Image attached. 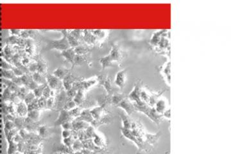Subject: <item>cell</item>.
Here are the masks:
<instances>
[{
  "mask_svg": "<svg viewBox=\"0 0 231 154\" xmlns=\"http://www.w3.org/2000/svg\"><path fill=\"white\" fill-rule=\"evenodd\" d=\"M71 48L67 38L64 34H63V37L57 40H47L46 49L48 50L50 49H57L63 52L66 49Z\"/></svg>",
  "mask_w": 231,
  "mask_h": 154,
  "instance_id": "6da1fadb",
  "label": "cell"
},
{
  "mask_svg": "<svg viewBox=\"0 0 231 154\" xmlns=\"http://www.w3.org/2000/svg\"><path fill=\"white\" fill-rule=\"evenodd\" d=\"M46 84L51 88V89L58 92L63 90V81L57 78L54 75H48L46 76Z\"/></svg>",
  "mask_w": 231,
  "mask_h": 154,
  "instance_id": "7a4b0ae2",
  "label": "cell"
},
{
  "mask_svg": "<svg viewBox=\"0 0 231 154\" xmlns=\"http://www.w3.org/2000/svg\"><path fill=\"white\" fill-rule=\"evenodd\" d=\"M68 100H70V99L67 98L66 95V91L64 89L61 90L60 91L58 92L57 96H55V109H56L57 110H59V111L63 110L66 103Z\"/></svg>",
  "mask_w": 231,
  "mask_h": 154,
  "instance_id": "3957f363",
  "label": "cell"
},
{
  "mask_svg": "<svg viewBox=\"0 0 231 154\" xmlns=\"http://www.w3.org/2000/svg\"><path fill=\"white\" fill-rule=\"evenodd\" d=\"M74 119L71 116L69 112V111H67L66 110H61L60 111V113L57 119H56L55 122V125H61L66 122H73V120Z\"/></svg>",
  "mask_w": 231,
  "mask_h": 154,
  "instance_id": "277c9868",
  "label": "cell"
},
{
  "mask_svg": "<svg viewBox=\"0 0 231 154\" xmlns=\"http://www.w3.org/2000/svg\"><path fill=\"white\" fill-rule=\"evenodd\" d=\"M77 79L75 77L73 76L70 73H69L64 77V79L62 80L63 81V85L64 89L66 91L70 89L73 86V84H74V82Z\"/></svg>",
  "mask_w": 231,
  "mask_h": 154,
  "instance_id": "5b68a950",
  "label": "cell"
},
{
  "mask_svg": "<svg viewBox=\"0 0 231 154\" xmlns=\"http://www.w3.org/2000/svg\"><path fill=\"white\" fill-rule=\"evenodd\" d=\"M72 125H73V130L76 131V132L83 130V129H87V127L89 126L88 123L78 119V118L74 119L73 120Z\"/></svg>",
  "mask_w": 231,
  "mask_h": 154,
  "instance_id": "8992f818",
  "label": "cell"
},
{
  "mask_svg": "<svg viewBox=\"0 0 231 154\" xmlns=\"http://www.w3.org/2000/svg\"><path fill=\"white\" fill-rule=\"evenodd\" d=\"M61 55L64 57L67 60H68L71 63L74 62V59L76 56V53L75 52L74 48H70L61 52Z\"/></svg>",
  "mask_w": 231,
  "mask_h": 154,
  "instance_id": "52a82bcc",
  "label": "cell"
},
{
  "mask_svg": "<svg viewBox=\"0 0 231 154\" xmlns=\"http://www.w3.org/2000/svg\"><path fill=\"white\" fill-rule=\"evenodd\" d=\"M62 33L63 34H64L67 38V40L68 41L69 45L71 48H75L77 47L78 46H79V42H78V40H77L76 38H75L74 37H73L69 32H67L66 30H62Z\"/></svg>",
  "mask_w": 231,
  "mask_h": 154,
  "instance_id": "ba28073f",
  "label": "cell"
},
{
  "mask_svg": "<svg viewBox=\"0 0 231 154\" xmlns=\"http://www.w3.org/2000/svg\"><path fill=\"white\" fill-rule=\"evenodd\" d=\"M126 82V73L125 71H120L119 73H117L115 79V84L117 85V86L120 87H123L125 84Z\"/></svg>",
  "mask_w": 231,
  "mask_h": 154,
  "instance_id": "9c48e42d",
  "label": "cell"
},
{
  "mask_svg": "<svg viewBox=\"0 0 231 154\" xmlns=\"http://www.w3.org/2000/svg\"><path fill=\"white\" fill-rule=\"evenodd\" d=\"M78 119L87 123H92L94 120L91 112H90V111L87 109L82 110L80 117H78Z\"/></svg>",
  "mask_w": 231,
  "mask_h": 154,
  "instance_id": "30bf717a",
  "label": "cell"
},
{
  "mask_svg": "<svg viewBox=\"0 0 231 154\" xmlns=\"http://www.w3.org/2000/svg\"><path fill=\"white\" fill-rule=\"evenodd\" d=\"M17 112L22 118H24L27 116L28 112H29L28 107L24 102H21L18 104V107H17Z\"/></svg>",
  "mask_w": 231,
  "mask_h": 154,
  "instance_id": "8fae6325",
  "label": "cell"
},
{
  "mask_svg": "<svg viewBox=\"0 0 231 154\" xmlns=\"http://www.w3.org/2000/svg\"><path fill=\"white\" fill-rule=\"evenodd\" d=\"M90 112H91L93 119L95 120L100 119L104 116V109L101 107H96L90 111Z\"/></svg>",
  "mask_w": 231,
  "mask_h": 154,
  "instance_id": "7c38bea8",
  "label": "cell"
},
{
  "mask_svg": "<svg viewBox=\"0 0 231 154\" xmlns=\"http://www.w3.org/2000/svg\"><path fill=\"white\" fill-rule=\"evenodd\" d=\"M33 80L36 82L39 85L46 84V78L43 75L38 72L33 73L32 75Z\"/></svg>",
  "mask_w": 231,
  "mask_h": 154,
  "instance_id": "4fadbf2b",
  "label": "cell"
},
{
  "mask_svg": "<svg viewBox=\"0 0 231 154\" xmlns=\"http://www.w3.org/2000/svg\"><path fill=\"white\" fill-rule=\"evenodd\" d=\"M68 73L67 70L63 68H58L53 71V75L61 80H63Z\"/></svg>",
  "mask_w": 231,
  "mask_h": 154,
  "instance_id": "5bb4252c",
  "label": "cell"
},
{
  "mask_svg": "<svg viewBox=\"0 0 231 154\" xmlns=\"http://www.w3.org/2000/svg\"><path fill=\"white\" fill-rule=\"evenodd\" d=\"M84 99H85V95H84L83 90H78L73 100L76 103V105H78L83 102Z\"/></svg>",
  "mask_w": 231,
  "mask_h": 154,
  "instance_id": "9a60e30c",
  "label": "cell"
},
{
  "mask_svg": "<svg viewBox=\"0 0 231 154\" xmlns=\"http://www.w3.org/2000/svg\"><path fill=\"white\" fill-rule=\"evenodd\" d=\"M109 56L112 61H116V60H119L121 55H120V52L119 51V49H118L117 46H114V48H112V51Z\"/></svg>",
  "mask_w": 231,
  "mask_h": 154,
  "instance_id": "2e32d148",
  "label": "cell"
},
{
  "mask_svg": "<svg viewBox=\"0 0 231 154\" xmlns=\"http://www.w3.org/2000/svg\"><path fill=\"white\" fill-rule=\"evenodd\" d=\"M41 116V110H35V111H29L28 112L27 117L30 119L37 122Z\"/></svg>",
  "mask_w": 231,
  "mask_h": 154,
  "instance_id": "e0dca14e",
  "label": "cell"
},
{
  "mask_svg": "<svg viewBox=\"0 0 231 154\" xmlns=\"http://www.w3.org/2000/svg\"><path fill=\"white\" fill-rule=\"evenodd\" d=\"M37 64V72L42 75H44L45 73H46V71L47 70L46 62H45L44 60L40 59L39 60H38Z\"/></svg>",
  "mask_w": 231,
  "mask_h": 154,
  "instance_id": "ac0fdd59",
  "label": "cell"
},
{
  "mask_svg": "<svg viewBox=\"0 0 231 154\" xmlns=\"http://www.w3.org/2000/svg\"><path fill=\"white\" fill-rule=\"evenodd\" d=\"M30 91V90L29 89V88L26 86L20 87L19 91H18V96L20 98L21 100H24L25 96L27 95L28 93H29Z\"/></svg>",
  "mask_w": 231,
  "mask_h": 154,
  "instance_id": "d6986e66",
  "label": "cell"
},
{
  "mask_svg": "<svg viewBox=\"0 0 231 154\" xmlns=\"http://www.w3.org/2000/svg\"><path fill=\"white\" fill-rule=\"evenodd\" d=\"M82 111V110L79 107L77 106L75 108L73 109L72 110H71V111H70L69 112L71 115V116L73 119H76V118H78V117H80Z\"/></svg>",
  "mask_w": 231,
  "mask_h": 154,
  "instance_id": "ffe728a7",
  "label": "cell"
},
{
  "mask_svg": "<svg viewBox=\"0 0 231 154\" xmlns=\"http://www.w3.org/2000/svg\"><path fill=\"white\" fill-rule=\"evenodd\" d=\"M46 84H42V85H39L35 90L33 91V92L34 93V95L36 97V98H39L42 96L43 94V91L45 86H46Z\"/></svg>",
  "mask_w": 231,
  "mask_h": 154,
  "instance_id": "44dd1931",
  "label": "cell"
},
{
  "mask_svg": "<svg viewBox=\"0 0 231 154\" xmlns=\"http://www.w3.org/2000/svg\"><path fill=\"white\" fill-rule=\"evenodd\" d=\"M78 105H76V103L74 102V100H67V102L66 103L65 105L64 106L63 109L66 110V111H71V110L75 108Z\"/></svg>",
  "mask_w": 231,
  "mask_h": 154,
  "instance_id": "7402d4cb",
  "label": "cell"
},
{
  "mask_svg": "<svg viewBox=\"0 0 231 154\" xmlns=\"http://www.w3.org/2000/svg\"><path fill=\"white\" fill-rule=\"evenodd\" d=\"M36 98V97L34 95V93L33 92V91H30L29 93H28L27 95L25 96L23 101L26 104V105H29V103H30L32 102Z\"/></svg>",
  "mask_w": 231,
  "mask_h": 154,
  "instance_id": "603a6c76",
  "label": "cell"
},
{
  "mask_svg": "<svg viewBox=\"0 0 231 154\" xmlns=\"http://www.w3.org/2000/svg\"><path fill=\"white\" fill-rule=\"evenodd\" d=\"M21 80L22 82V84H23V85L25 86H26V87L29 86V85L30 84V82L33 80L32 75L30 76L29 75H28V74H24L21 77Z\"/></svg>",
  "mask_w": 231,
  "mask_h": 154,
  "instance_id": "cb8c5ba5",
  "label": "cell"
},
{
  "mask_svg": "<svg viewBox=\"0 0 231 154\" xmlns=\"http://www.w3.org/2000/svg\"><path fill=\"white\" fill-rule=\"evenodd\" d=\"M38 132L39 134L41 137H46L48 135V130L46 127V126L42 125L39 126L38 128Z\"/></svg>",
  "mask_w": 231,
  "mask_h": 154,
  "instance_id": "d4e9b609",
  "label": "cell"
},
{
  "mask_svg": "<svg viewBox=\"0 0 231 154\" xmlns=\"http://www.w3.org/2000/svg\"><path fill=\"white\" fill-rule=\"evenodd\" d=\"M27 107H28V111L29 112L32 111H35V110H40L38 105L37 98H36L33 102L29 103V105H27Z\"/></svg>",
  "mask_w": 231,
  "mask_h": 154,
  "instance_id": "484cf974",
  "label": "cell"
},
{
  "mask_svg": "<svg viewBox=\"0 0 231 154\" xmlns=\"http://www.w3.org/2000/svg\"><path fill=\"white\" fill-rule=\"evenodd\" d=\"M55 108V97H49L47 99L46 109L52 110Z\"/></svg>",
  "mask_w": 231,
  "mask_h": 154,
  "instance_id": "4316f807",
  "label": "cell"
},
{
  "mask_svg": "<svg viewBox=\"0 0 231 154\" xmlns=\"http://www.w3.org/2000/svg\"><path fill=\"white\" fill-rule=\"evenodd\" d=\"M75 52L76 55H82L85 54L87 52V48H86L85 46H78L77 47L74 48Z\"/></svg>",
  "mask_w": 231,
  "mask_h": 154,
  "instance_id": "83f0119b",
  "label": "cell"
},
{
  "mask_svg": "<svg viewBox=\"0 0 231 154\" xmlns=\"http://www.w3.org/2000/svg\"><path fill=\"white\" fill-rule=\"evenodd\" d=\"M37 102H38V105L40 110L43 109H46V102H47V99L46 98H44V96H42L39 98H37Z\"/></svg>",
  "mask_w": 231,
  "mask_h": 154,
  "instance_id": "f1b7e54d",
  "label": "cell"
},
{
  "mask_svg": "<svg viewBox=\"0 0 231 154\" xmlns=\"http://www.w3.org/2000/svg\"><path fill=\"white\" fill-rule=\"evenodd\" d=\"M74 141H75V139L73 138L72 136L67 137V138L63 139L64 145H65V146L69 148H71L72 145L73 144V142H74Z\"/></svg>",
  "mask_w": 231,
  "mask_h": 154,
  "instance_id": "f546056e",
  "label": "cell"
},
{
  "mask_svg": "<svg viewBox=\"0 0 231 154\" xmlns=\"http://www.w3.org/2000/svg\"><path fill=\"white\" fill-rule=\"evenodd\" d=\"M82 142L80 141V140H75L71 148L75 151H79L82 150Z\"/></svg>",
  "mask_w": 231,
  "mask_h": 154,
  "instance_id": "4dcf8cb0",
  "label": "cell"
},
{
  "mask_svg": "<svg viewBox=\"0 0 231 154\" xmlns=\"http://www.w3.org/2000/svg\"><path fill=\"white\" fill-rule=\"evenodd\" d=\"M165 108H166L165 102L163 100H159L157 103L156 109L158 112H160V113L162 112L165 110Z\"/></svg>",
  "mask_w": 231,
  "mask_h": 154,
  "instance_id": "1f68e13d",
  "label": "cell"
},
{
  "mask_svg": "<svg viewBox=\"0 0 231 154\" xmlns=\"http://www.w3.org/2000/svg\"><path fill=\"white\" fill-rule=\"evenodd\" d=\"M76 92H77V91L75 89L74 87H72L70 89L66 91V95L67 98L70 99V100H73V99L75 96Z\"/></svg>",
  "mask_w": 231,
  "mask_h": 154,
  "instance_id": "d6a6232c",
  "label": "cell"
},
{
  "mask_svg": "<svg viewBox=\"0 0 231 154\" xmlns=\"http://www.w3.org/2000/svg\"><path fill=\"white\" fill-rule=\"evenodd\" d=\"M69 33L73 37H74L77 40H78L82 37V31L80 30H74Z\"/></svg>",
  "mask_w": 231,
  "mask_h": 154,
  "instance_id": "836d02e7",
  "label": "cell"
},
{
  "mask_svg": "<svg viewBox=\"0 0 231 154\" xmlns=\"http://www.w3.org/2000/svg\"><path fill=\"white\" fill-rule=\"evenodd\" d=\"M51 91H52L51 88L46 84V86H45V87H44V91H43L42 96H44V98H46V99L51 97Z\"/></svg>",
  "mask_w": 231,
  "mask_h": 154,
  "instance_id": "e575fe53",
  "label": "cell"
},
{
  "mask_svg": "<svg viewBox=\"0 0 231 154\" xmlns=\"http://www.w3.org/2000/svg\"><path fill=\"white\" fill-rule=\"evenodd\" d=\"M61 127L63 128V130H73V125L72 122H66L63 124H62Z\"/></svg>",
  "mask_w": 231,
  "mask_h": 154,
  "instance_id": "d590c367",
  "label": "cell"
},
{
  "mask_svg": "<svg viewBox=\"0 0 231 154\" xmlns=\"http://www.w3.org/2000/svg\"><path fill=\"white\" fill-rule=\"evenodd\" d=\"M72 136V130H63L62 132V136L63 138H67V137H71Z\"/></svg>",
  "mask_w": 231,
  "mask_h": 154,
  "instance_id": "8d00e7d4",
  "label": "cell"
},
{
  "mask_svg": "<svg viewBox=\"0 0 231 154\" xmlns=\"http://www.w3.org/2000/svg\"><path fill=\"white\" fill-rule=\"evenodd\" d=\"M29 71H30L31 73H36L37 72V62H33V63H32L30 65V67H29Z\"/></svg>",
  "mask_w": 231,
  "mask_h": 154,
  "instance_id": "74e56055",
  "label": "cell"
},
{
  "mask_svg": "<svg viewBox=\"0 0 231 154\" xmlns=\"http://www.w3.org/2000/svg\"><path fill=\"white\" fill-rule=\"evenodd\" d=\"M39 85L37 84L36 82H34L33 80H32V81L30 82V84L29 85V86H28V87L29 88V89H30V91H33V90H35Z\"/></svg>",
  "mask_w": 231,
  "mask_h": 154,
  "instance_id": "f35d334b",
  "label": "cell"
},
{
  "mask_svg": "<svg viewBox=\"0 0 231 154\" xmlns=\"http://www.w3.org/2000/svg\"><path fill=\"white\" fill-rule=\"evenodd\" d=\"M26 154V153H25ZM26 154H41L40 153H39L38 152H32V151H29L26 152Z\"/></svg>",
  "mask_w": 231,
  "mask_h": 154,
  "instance_id": "ab89813d",
  "label": "cell"
}]
</instances>
